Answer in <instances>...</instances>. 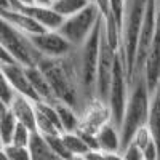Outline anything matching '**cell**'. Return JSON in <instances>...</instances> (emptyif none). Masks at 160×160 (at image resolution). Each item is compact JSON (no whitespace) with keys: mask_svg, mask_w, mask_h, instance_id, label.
<instances>
[{"mask_svg":"<svg viewBox=\"0 0 160 160\" xmlns=\"http://www.w3.org/2000/svg\"><path fill=\"white\" fill-rule=\"evenodd\" d=\"M62 141L66 144V148L69 149V152L75 157V155H85L90 149V146L85 142V139L82 138L78 131H64L62 133Z\"/></svg>","mask_w":160,"mask_h":160,"instance_id":"603a6c76","label":"cell"},{"mask_svg":"<svg viewBox=\"0 0 160 160\" xmlns=\"http://www.w3.org/2000/svg\"><path fill=\"white\" fill-rule=\"evenodd\" d=\"M11 62H16L15 58H13L3 47H0V64H11Z\"/></svg>","mask_w":160,"mask_h":160,"instance_id":"4dcf8cb0","label":"cell"},{"mask_svg":"<svg viewBox=\"0 0 160 160\" xmlns=\"http://www.w3.org/2000/svg\"><path fill=\"white\" fill-rule=\"evenodd\" d=\"M158 24H160V0H158Z\"/></svg>","mask_w":160,"mask_h":160,"instance_id":"8d00e7d4","label":"cell"},{"mask_svg":"<svg viewBox=\"0 0 160 160\" xmlns=\"http://www.w3.org/2000/svg\"><path fill=\"white\" fill-rule=\"evenodd\" d=\"M142 72L146 80H148V87L152 93L160 85V24L157 26V32L148 53V58H146Z\"/></svg>","mask_w":160,"mask_h":160,"instance_id":"9a60e30c","label":"cell"},{"mask_svg":"<svg viewBox=\"0 0 160 160\" xmlns=\"http://www.w3.org/2000/svg\"><path fill=\"white\" fill-rule=\"evenodd\" d=\"M101 34H102V19L95 28V31L91 32V35L85 40V43L75 48V59L87 102L96 98V75L99 62Z\"/></svg>","mask_w":160,"mask_h":160,"instance_id":"277c9868","label":"cell"},{"mask_svg":"<svg viewBox=\"0 0 160 160\" xmlns=\"http://www.w3.org/2000/svg\"><path fill=\"white\" fill-rule=\"evenodd\" d=\"M106 158L108 160H123L122 152H106Z\"/></svg>","mask_w":160,"mask_h":160,"instance_id":"1f68e13d","label":"cell"},{"mask_svg":"<svg viewBox=\"0 0 160 160\" xmlns=\"http://www.w3.org/2000/svg\"><path fill=\"white\" fill-rule=\"evenodd\" d=\"M72 160H88V158H87L85 155H75V157H74Z\"/></svg>","mask_w":160,"mask_h":160,"instance_id":"e575fe53","label":"cell"},{"mask_svg":"<svg viewBox=\"0 0 160 160\" xmlns=\"http://www.w3.org/2000/svg\"><path fill=\"white\" fill-rule=\"evenodd\" d=\"M117 50L112 48L104 32L102 21V34H101V48H99V62H98V75H96V98L108 102L111 83L114 77V68L117 59Z\"/></svg>","mask_w":160,"mask_h":160,"instance_id":"ba28073f","label":"cell"},{"mask_svg":"<svg viewBox=\"0 0 160 160\" xmlns=\"http://www.w3.org/2000/svg\"><path fill=\"white\" fill-rule=\"evenodd\" d=\"M128 95H130V80L127 75V68L125 62L120 56V51L117 53L115 59V68H114V77L111 83V91H109V99L108 104L112 112V123L120 130L123 122V115L128 102Z\"/></svg>","mask_w":160,"mask_h":160,"instance_id":"52a82bcc","label":"cell"},{"mask_svg":"<svg viewBox=\"0 0 160 160\" xmlns=\"http://www.w3.org/2000/svg\"><path fill=\"white\" fill-rule=\"evenodd\" d=\"M19 2L24 5H31V3H34V0H19Z\"/></svg>","mask_w":160,"mask_h":160,"instance_id":"d590c367","label":"cell"},{"mask_svg":"<svg viewBox=\"0 0 160 160\" xmlns=\"http://www.w3.org/2000/svg\"><path fill=\"white\" fill-rule=\"evenodd\" d=\"M0 18H2V21H7L15 29H18L19 32L26 35H34V34L48 31L35 18H32L31 15L19 11V10H0Z\"/></svg>","mask_w":160,"mask_h":160,"instance_id":"5bb4252c","label":"cell"},{"mask_svg":"<svg viewBox=\"0 0 160 160\" xmlns=\"http://www.w3.org/2000/svg\"><path fill=\"white\" fill-rule=\"evenodd\" d=\"M151 90L148 87V80L144 72L138 74L130 83V95L123 115V122L120 127V136H122V151L131 142L135 133L148 125L149 111H151Z\"/></svg>","mask_w":160,"mask_h":160,"instance_id":"7a4b0ae2","label":"cell"},{"mask_svg":"<svg viewBox=\"0 0 160 160\" xmlns=\"http://www.w3.org/2000/svg\"><path fill=\"white\" fill-rule=\"evenodd\" d=\"M122 155H123V160H144L142 151L139 149V146L133 141L122 151Z\"/></svg>","mask_w":160,"mask_h":160,"instance_id":"83f0119b","label":"cell"},{"mask_svg":"<svg viewBox=\"0 0 160 160\" xmlns=\"http://www.w3.org/2000/svg\"><path fill=\"white\" fill-rule=\"evenodd\" d=\"M32 135H34V131H32L29 127H26V125H22V123H18V127H16V130H15V135H13L11 144L29 148L31 139H32Z\"/></svg>","mask_w":160,"mask_h":160,"instance_id":"d4e9b609","label":"cell"},{"mask_svg":"<svg viewBox=\"0 0 160 160\" xmlns=\"http://www.w3.org/2000/svg\"><path fill=\"white\" fill-rule=\"evenodd\" d=\"M18 123L19 122L13 114V111L8 106L0 104V142H2V146L11 144Z\"/></svg>","mask_w":160,"mask_h":160,"instance_id":"ffe728a7","label":"cell"},{"mask_svg":"<svg viewBox=\"0 0 160 160\" xmlns=\"http://www.w3.org/2000/svg\"><path fill=\"white\" fill-rule=\"evenodd\" d=\"M101 19H102V15L99 8L91 2L82 11L75 13V15L69 18H64L58 31L66 40H69L77 48L85 43V40L91 35V32L95 31V28L99 24Z\"/></svg>","mask_w":160,"mask_h":160,"instance_id":"5b68a950","label":"cell"},{"mask_svg":"<svg viewBox=\"0 0 160 160\" xmlns=\"http://www.w3.org/2000/svg\"><path fill=\"white\" fill-rule=\"evenodd\" d=\"M10 109L13 111L19 123L29 127L32 131H37V106L34 99L18 95L15 101L11 102Z\"/></svg>","mask_w":160,"mask_h":160,"instance_id":"2e32d148","label":"cell"},{"mask_svg":"<svg viewBox=\"0 0 160 160\" xmlns=\"http://www.w3.org/2000/svg\"><path fill=\"white\" fill-rule=\"evenodd\" d=\"M90 2H93V0H90Z\"/></svg>","mask_w":160,"mask_h":160,"instance_id":"74e56055","label":"cell"},{"mask_svg":"<svg viewBox=\"0 0 160 160\" xmlns=\"http://www.w3.org/2000/svg\"><path fill=\"white\" fill-rule=\"evenodd\" d=\"M26 74H28L31 83L37 93V96L40 101H47V102H58L55 91H53L47 75L42 72V69L38 66H32V68H26Z\"/></svg>","mask_w":160,"mask_h":160,"instance_id":"e0dca14e","label":"cell"},{"mask_svg":"<svg viewBox=\"0 0 160 160\" xmlns=\"http://www.w3.org/2000/svg\"><path fill=\"white\" fill-rule=\"evenodd\" d=\"M85 157L88 160H108L106 158V152L99 151V149H93V151H88L85 154Z\"/></svg>","mask_w":160,"mask_h":160,"instance_id":"f546056e","label":"cell"},{"mask_svg":"<svg viewBox=\"0 0 160 160\" xmlns=\"http://www.w3.org/2000/svg\"><path fill=\"white\" fill-rule=\"evenodd\" d=\"M47 138V141L50 142V146L53 148V151H55L56 154H59L62 158H66V160H72L74 158V155L69 152V149L66 148V144H64V141H62V136L61 135H55V136H45Z\"/></svg>","mask_w":160,"mask_h":160,"instance_id":"484cf974","label":"cell"},{"mask_svg":"<svg viewBox=\"0 0 160 160\" xmlns=\"http://www.w3.org/2000/svg\"><path fill=\"white\" fill-rule=\"evenodd\" d=\"M0 47H3L15 58V61L24 68L37 66L40 59V53L34 48L28 35L15 29L7 21H2V28H0Z\"/></svg>","mask_w":160,"mask_h":160,"instance_id":"8992f818","label":"cell"},{"mask_svg":"<svg viewBox=\"0 0 160 160\" xmlns=\"http://www.w3.org/2000/svg\"><path fill=\"white\" fill-rule=\"evenodd\" d=\"M34 48L45 58H61L66 56L75 48L69 40H66L59 31H45L40 34L28 35Z\"/></svg>","mask_w":160,"mask_h":160,"instance_id":"30bf717a","label":"cell"},{"mask_svg":"<svg viewBox=\"0 0 160 160\" xmlns=\"http://www.w3.org/2000/svg\"><path fill=\"white\" fill-rule=\"evenodd\" d=\"M2 151L7 154V157L10 160H32L31 149L24 148V146L7 144V146H2Z\"/></svg>","mask_w":160,"mask_h":160,"instance_id":"cb8c5ba5","label":"cell"},{"mask_svg":"<svg viewBox=\"0 0 160 160\" xmlns=\"http://www.w3.org/2000/svg\"><path fill=\"white\" fill-rule=\"evenodd\" d=\"M0 160H10V158L7 157V154H5L2 149H0Z\"/></svg>","mask_w":160,"mask_h":160,"instance_id":"836d02e7","label":"cell"},{"mask_svg":"<svg viewBox=\"0 0 160 160\" xmlns=\"http://www.w3.org/2000/svg\"><path fill=\"white\" fill-rule=\"evenodd\" d=\"M158 26V0H149L146 16L141 26V34H139V42H138V51H136V62H135V71H133V78L138 74L142 72L144 62L148 58V53L151 50V45L154 42V37L157 32ZM131 78V80H133Z\"/></svg>","mask_w":160,"mask_h":160,"instance_id":"9c48e42d","label":"cell"},{"mask_svg":"<svg viewBox=\"0 0 160 160\" xmlns=\"http://www.w3.org/2000/svg\"><path fill=\"white\" fill-rule=\"evenodd\" d=\"M13 10H19V11L28 13V15L35 18L48 31H58L59 26L64 21V18L61 15H58V13L51 8V5H37V3L24 5V3L18 2L15 7H13Z\"/></svg>","mask_w":160,"mask_h":160,"instance_id":"4fadbf2b","label":"cell"},{"mask_svg":"<svg viewBox=\"0 0 160 160\" xmlns=\"http://www.w3.org/2000/svg\"><path fill=\"white\" fill-rule=\"evenodd\" d=\"M34 3H37V5H51V0H34Z\"/></svg>","mask_w":160,"mask_h":160,"instance_id":"d6a6232c","label":"cell"},{"mask_svg":"<svg viewBox=\"0 0 160 160\" xmlns=\"http://www.w3.org/2000/svg\"><path fill=\"white\" fill-rule=\"evenodd\" d=\"M109 122H112V112H111L109 104L106 101L95 98L85 106L82 112H80V123H78L77 131L96 135V133L104 125H108Z\"/></svg>","mask_w":160,"mask_h":160,"instance_id":"8fae6325","label":"cell"},{"mask_svg":"<svg viewBox=\"0 0 160 160\" xmlns=\"http://www.w3.org/2000/svg\"><path fill=\"white\" fill-rule=\"evenodd\" d=\"M16 96H18V91L13 88V85L2 75V91H0V101H2V104H5V106L10 108Z\"/></svg>","mask_w":160,"mask_h":160,"instance_id":"4316f807","label":"cell"},{"mask_svg":"<svg viewBox=\"0 0 160 160\" xmlns=\"http://www.w3.org/2000/svg\"><path fill=\"white\" fill-rule=\"evenodd\" d=\"M90 0H51V8L62 18H69L88 7Z\"/></svg>","mask_w":160,"mask_h":160,"instance_id":"7402d4cb","label":"cell"},{"mask_svg":"<svg viewBox=\"0 0 160 160\" xmlns=\"http://www.w3.org/2000/svg\"><path fill=\"white\" fill-rule=\"evenodd\" d=\"M0 72L2 75L8 80V82L13 85L18 91V95H22V96H28L31 99H34L35 102L40 101L37 93L31 83V80L26 74V68L21 66L19 62H11V64H0Z\"/></svg>","mask_w":160,"mask_h":160,"instance_id":"7c38bea8","label":"cell"},{"mask_svg":"<svg viewBox=\"0 0 160 160\" xmlns=\"http://www.w3.org/2000/svg\"><path fill=\"white\" fill-rule=\"evenodd\" d=\"M149 0H125V11H123V24H122V43H120V56H122L127 75L131 83L133 71L136 62V51L141 34V26L146 16Z\"/></svg>","mask_w":160,"mask_h":160,"instance_id":"3957f363","label":"cell"},{"mask_svg":"<svg viewBox=\"0 0 160 160\" xmlns=\"http://www.w3.org/2000/svg\"><path fill=\"white\" fill-rule=\"evenodd\" d=\"M37 66L47 75L48 82L55 91L58 101L72 106L80 114L88 104L83 95L82 82H80L78 66L75 59V48L61 58H45L40 56Z\"/></svg>","mask_w":160,"mask_h":160,"instance_id":"6da1fadb","label":"cell"},{"mask_svg":"<svg viewBox=\"0 0 160 160\" xmlns=\"http://www.w3.org/2000/svg\"><path fill=\"white\" fill-rule=\"evenodd\" d=\"M93 3H95V5L99 8V11H101V15H102L104 19H108V18L114 16L111 0H93Z\"/></svg>","mask_w":160,"mask_h":160,"instance_id":"f1b7e54d","label":"cell"},{"mask_svg":"<svg viewBox=\"0 0 160 160\" xmlns=\"http://www.w3.org/2000/svg\"><path fill=\"white\" fill-rule=\"evenodd\" d=\"M158 87H160V85H158Z\"/></svg>","mask_w":160,"mask_h":160,"instance_id":"f35d334b","label":"cell"},{"mask_svg":"<svg viewBox=\"0 0 160 160\" xmlns=\"http://www.w3.org/2000/svg\"><path fill=\"white\" fill-rule=\"evenodd\" d=\"M56 111L59 114L61 118V125L64 131H77L78 130V123H80V114L77 112V109H74L72 106L66 104V102H55Z\"/></svg>","mask_w":160,"mask_h":160,"instance_id":"44dd1931","label":"cell"},{"mask_svg":"<svg viewBox=\"0 0 160 160\" xmlns=\"http://www.w3.org/2000/svg\"><path fill=\"white\" fill-rule=\"evenodd\" d=\"M98 149L102 152H122V136H120V130L109 122L104 125L98 133Z\"/></svg>","mask_w":160,"mask_h":160,"instance_id":"ac0fdd59","label":"cell"},{"mask_svg":"<svg viewBox=\"0 0 160 160\" xmlns=\"http://www.w3.org/2000/svg\"><path fill=\"white\" fill-rule=\"evenodd\" d=\"M29 149H31L32 160H66L53 151V148L47 141V138L43 135H40L38 131H34Z\"/></svg>","mask_w":160,"mask_h":160,"instance_id":"d6986e66","label":"cell"}]
</instances>
